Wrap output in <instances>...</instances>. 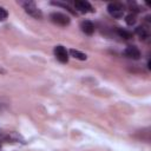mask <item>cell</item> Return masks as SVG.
<instances>
[{"label": "cell", "mask_w": 151, "mask_h": 151, "mask_svg": "<svg viewBox=\"0 0 151 151\" xmlns=\"http://www.w3.org/2000/svg\"><path fill=\"white\" fill-rule=\"evenodd\" d=\"M74 7H76L77 11H79L81 13L94 12V9L91 6V4L87 2V1H85V0H77V1H74Z\"/></svg>", "instance_id": "obj_5"}, {"label": "cell", "mask_w": 151, "mask_h": 151, "mask_svg": "<svg viewBox=\"0 0 151 151\" xmlns=\"http://www.w3.org/2000/svg\"><path fill=\"white\" fill-rule=\"evenodd\" d=\"M54 55H55V58H57L60 63H63V64H65V63L68 61V52H67V50H66L64 46H61V45H58V46L54 47Z\"/></svg>", "instance_id": "obj_4"}, {"label": "cell", "mask_w": 151, "mask_h": 151, "mask_svg": "<svg viewBox=\"0 0 151 151\" xmlns=\"http://www.w3.org/2000/svg\"><path fill=\"white\" fill-rule=\"evenodd\" d=\"M70 54L73 57V58H76V59H79V60H86V54H84L83 52H80V51H78V50H74V48H72V50H70Z\"/></svg>", "instance_id": "obj_10"}, {"label": "cell", "mask_w": 151, "mask_h": 151, "mask_svg": "<svg viewBox=\"0 0 151 151\" xmlns=\"http://www.w3.org/2000/svg\"><path fill=\"white\" fill-rule=\"evenodd\" d=\"M7 17H8V12H7L4 7H1V6H0V20L2 21V20H5Z\"/></svg>", "instance_id": "obj_14"}, {"label": "cell", "mask_w": 151, "mask_h": 151, "mask_svg": "<svg viewBox=\"0 0 151 151\" xmlns=\"http://www.w3.org/2000/svg\"><path fill=\"white\" fill-rule=\"evenodd\" d=\"M18 4L20 5V6H22L24 7V9H25V12L27 13V14H29L31 17H33V18H35V19H41L42 18V13H41V11L37 7V5H35V2H33V1H18Z\"/></svg>", "instance_id": "obj_1"}, {"label": "cell", "mask_w": 151, "mask_h": 151, "mask_svg": "<svg viewBox=\"0 0 151 151\" xmlns=\"http://www.w3.org/2000/svg\"><path fill=\"white\" fill-rule=\"evenodd\" d=\"M80 28H81V31H83L85 34H87V35H91V34H93V32H94V25H93L92 21H90V20H83L81 24H80Z\"/></svg>", "instance_id": "obj_9"}, {"label": "cell", "mask_w": 151, "mask_h": 151, "mask_svg": "<svg viewBox=\"0 0 151 151\" xmlns=\"http://www.w3.org/2000/svg\"><path fill=\"white\" fill-rule=\"evenodd\" d=\"M136 21H137V15H136V13H130V14H127V15L125 17V22H126L129 26L134 25Z\"/></svg>", "instance_id": "obj_12"}, {"label": "cell", "mask_w": 151, "mask_h": 151, "mask_svg": "<svg viewBox=\"0 0 151 151\" xmlns=\"http://www.w3.org/2000/svg\"><path fill=\"white\" fill-rule=\"evenodd\" d=\"M21 139V137L15 132H0V142H12L17 143Z\"/></svg>", "instance_id": "obj_8"}, {"label": "cell", "mask_w": 151, "mask_h": 151, "mask_svg": "<svg viewBox=\"0 0 151 151\" xmlns=\"http://www.w3.org/2000/svg\"><path fill=\"white\" fill-rule=\"evenodd\" d=\"M50 19L53 24L55 25H59V26H67L70 24V18L64 14V13H60V12H54V13H51L50 14Z\"/></svg>", "instance_id": "obj_3"}, {"label": "cell", "mask_w": 151, "mask_h": 151, "mask_svg": "<svg viewBox=\"0 0 151 151\" xmlns=\"http://www.w3.org/2000/svg\"><path fill=\"white\" fill-rule=\"evenodd\" d=\"M0 151H1V143H0Z\"/></svg>", "instance_id": "obj_15"}, {"label": "cell", "mask_w": 151, "mask_h": 151, "mask_svg": "<svg viewBox=\"0 0 151 151\" xmlns=\"http://www.w3.org/2000/svg\"><path fill=\"white\" fill-rule=\"evenodd\" d=\"M136 34L140 38V40H144V41H147L150 40V28L147 25H142V26H138L136 28Z\"/></svg>", "instance_id": "obj_7"}, {"label": "cell", "mask_w": 151, "mask_h": 151, "mask_svg": "<svg viewBox=\"0 0 151 151\" xmlns=\"http://www.w3.org/2000/svg\"><path fill=\"white\" fill-rule=\"evenodd\" d=\"M52 5H55V6H60V7H64V8H66L68 12H71L72 14H77V12L76 11H73L68 5H66V4H63V2H54V1H52Z\"/></svg>", "instance_id": "obj_13"}, {"label": "cell", "mask_w": 151, "mask_h": 151, "mask_svg": "<svg viewBox=\"0 0 151 151\" xmlns=\"http://www.w3.org/2000/svg\"><path fill=\"white\" fill-rule=\"evenodd\" d=\"M123 54H124L126 58L133 59V60H138V59L140 58V51H139L138 47H136V46H127V47L124 50Z\"/></svg>", "instance_id": "obj_6"}, {"label": "cell", "mask_w": 151, "mask_h": 151, "mask_svg": "<svg viewBox=\"0 0 151 151\" xmlns=\"http://www.w3.org/2000/svg\"><path fill=\"white\" fill-rule=\"evenodd\" d=\"M107 12L111 17H113L116 19H120L124 15L125 8L120 2H111L107 6Z\"/></svg>", "instance_id": "obj_2"}, {"label": "cell", "mask_w": 151, "mask_h": 151, "mask_svg": "<svg viewBox=\"0 0 151 151\" xmlns=\"http://www.w3.org/2000/svg\"><path fill=\"white\" fill-rule=\"evenodd\" d=\"M117 33H118V35L120 38H123L125 40H129V39L132 38V33L130 31H127V29H124V28H118L117 29Z\"/></svg>", "instance_id": "obj_11"}]
</instances>
